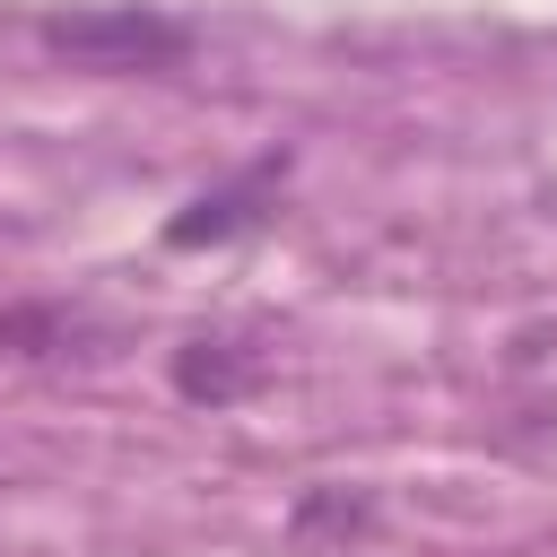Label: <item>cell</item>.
<instances>
[{
    "instance_id": "cell-1",
    "label": "cell",
    "mask_w": 557,
    "mask_h": 557,
    "mask_svg": "<svg viewBox=\"0 0 557 557\" xmlns=\"http://www.w3.org/2000/svg\"><path fill=\"white\" fill-rule=\"evenodd\" d=\"M44 52L70 61V70H96V78H148V70H174L191 52V26L148 9V0H78V9H44L35 17Z\"/></svg>"
},
{
    "instance_id": "cell-2",
    "label": "cell",
    "mask_w": 557,
    "mask_h": 557,
    "mask_svg": "<svg viewBox=\"0 0 557 557\" xmlns=\"http://www.w3.org/2000/svg\"><path fill=\"white\" fill-rule=\"evenodd\" d=\"M278 174H287V148H270V157H252L235 183H218V191H200L183 218H165V244L174 252H200V244H226V235H244V226H261V209L278 200Z\"/></svg>"
},
{
    "instance_id": "cell-5",
    "label": "cell",
    "mask_w": 557,
    "mask_h": 557,
    "mask_svg": "<svg viewBox=\"0 0 557 557\" xmlns=\"http://www.w3.org/2000/svg\"><path fill=\"white\" fill-rule=\"evenodd\" d=\"M52 331H61L52 305H17V313H0V357H35Z\"/></svg>"
},
{
    "instance_id": "cell-3",
    "label": "cell",
    "mask_w": 557,
    "mask_h": 557,
    "mask_svg": "<svg viewBox=\"0 0 557 557\" xmlns=\"http://www.w3.org/2000/svg\"><path fill=\"white\" fill-rule=\"evenodd\" d=\"M174 392L183 400H209V409H226V400H244V392H261V348H244V339H183L174 348Z\"/></svg>"
},
{
    "instance_id": "cell-4",
    "label": "cell",
    "mask_w": 557,
    "mask_h": 557,
    "mask_svg": "<svg viewBox=\"0 0 557 557\" xmlns=\"http://www.w3.org/2000/svg\"><path fill=\"white\" fill-rule=\"evenodd\" d=\"M374 531V496L366 487H305L296 496V513H287V540L313 557V548H348V540H366Z\"/></svg>"
}]
</instances>
